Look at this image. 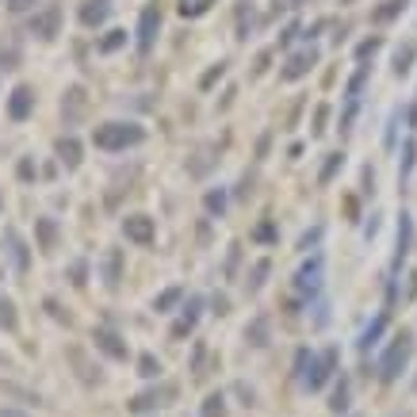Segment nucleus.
Instances as JSON below:
<instances>
[{
    "label": "nucleus",
    "instance_id": "nucleus-1",
    "mask_svg": "<svg viewBox=\"0 0 417 417\" xmlns=\"http://www.w3.org/2000/svg\"><path fill=\"white\" fill-rule=\"evenodd\" d=\"M142 142H146V127H142V122L111 119V122H100V127L92 130V146H96V150H108V153L130 150V146H142Z\"/></svg>",
    "mask_w": 417,
    "mask_h": 417
},
{
    "label": "nucleus",
    "instance_id": "nucleus-2",
    "mask_svg": "<svg viewBox=\"0 0 417 417\" xmlns=\"http://www.w3.org/2000/svg\"><path fill=\"white\" fill-rule=\"evenodd\" d=\"M410 356H414V333L410 330H398L395 337L387 341V348H383V356H379V383H398L402 379V372L410 367Z\"/></svg>",
    "mask_w": 417,
    "mask_h": 417
},
{
    "label": "nucleus",
    "instance_id": "nucleus-3",
    "mask_svg": "<svg viewBox=\"0 0 417 417\" xmlns=\"http://www.w3.org/2000/svg\"><path fill=\"white\" fill-rule=\"evenodd\" d=\"M322 283H325V257L322 253H314L310 260H302L299 272H295V295L314 302L318 295H322Z\"/></svg>",
    "mask_w": 417,
    "mask_h": 417
},
{
    "label": "nucleus",
    "instance_id": "nucleus-4",
    "mask_svg": "<svg viewBox=\"0 0 417 417\" xmlns=\"http://www.w3.org/2000/svg\"><path fill=\"white\" fill-rule=\"evenodd\" d=\"M367 77H372V65L360 62L356 73L348 77V85H345V111H341V130H353V122H356V115H360V104H364Z\"/></svg>",
    "mask_w": 417,
    "mask_h": 417
},
{
    "label": "nucleus",
    "instance_id": "nucleus-5",
    "mask_svg": "<svg viewBox=\"0 0 417 417\" xmlns=\"http://www.w3.org/2000/svg\"><path fill=\"white\" fill-rule=\"evenodd\" d=\"M414 215H398V230H395V257H390V276H387V283H398V276H402V264L410 260V253H414Z\"/></svg>",
    "mask_w": 417,
    "mask_h": 417
},
{
    "label": "nucleus",
    "instance_id": "nucleus-6",
    "mask_svg": "<svg viewBox=\"0 0 417 417\" xmlns=\"http://www.w3.org/2000/svg\"><path fill=\"white\" fill-rule=\"evenodd\" d=\"M337 360H341V353L337 348H325V353H314V364H310V372H306V379H302V390H322L325 383L337 375Z\"/></svg>",
    "mask_w": 417,
    "mask_h": 417
},
{
    "label": "nucleus",
    "instance_id": "nucleus-7",
    "mask_svg": "<svg viewBox=\"0 0 417 417\" xmlns=\"http://www.w3.org/2000/svg\"><path fill=\"white\" fill-rule=\"evenodd\" d=\"M318 62H322L318 46H302V50L288 54V62H283V69H280V80H283V85H295V80L310 77V69H314Z\"/></svg>",
    "mask_w": 417,
    "mask_h": 417
},
{
    "label": "nucleus",
    "instance_id": "nucleus-8",
    "mask_svg": "<svg viewBox=\"0 0 417 417\" xmlns=\"http://www.w3.org/2000/svg\"><path fill=\"white\" fill-rule=\"evenodd\" d=\"M173 398H176V387H173V383H165V387H150V390H138V395H134V398H130V402H127V410L142 417V414H153V410H161V406H169V402H173Z\"/></svg>",
    "mask_w": 417,
    "mask_h": 417
},
{
    "label": "nucleus",
    "instance_id": "nucleus-9",
    "mask_svg": "<svg viewBox=\"0 0 417 417\" xmlns=\"http://www.w3.org/2000/svg\"><path fill=\"white\" fill-rule=\"evenodd\" d=\"M157 31H161V8H157V0H153V4H146L142 15H138V50H142V54L153 50Z\"/></svg>",
    "mask_w": 417,
    "mask_h": 417
},
{
    "label": "nucleus",
    "instance_id": "nucleus-10",
    "mask_svg": "<svg viewBox=\"0 0 417 417\" xmlns=\"http://www.w3.org/2000/svg\"><path fill=\"white\" fill-rule=\"evenodd\" d=\"M387 325H390V310H379V314H375L372 322H367L364 330H360V337H356V353H360V356H372V348L383 341Z\"/></svg>",
    "mask_w": 417,
    "mask_h": 417
},
{
    "label": "nucleus",
    "instance_id": "nucleus-11",
    "mask_svg": "<svg viewBox=\"0 0 417 417\" xmlns=\"http://www.w3.org/2000/svg\"><path fill=\"white\" fill-rule=\"evenodd\" d=\"M92 341H96V348H100L104 356H111V360H127L130 356V348H127V341L119 337L111 325H96L92 330Z\"/></svg>",
    "mask_w": 417,
    "mask_h": 417
},
{
    "label": "nucleus",
    "instance_id": "nucleus-12",
    "mask_svg": "<svg viewBox=\"0 0 417 417\" xmlns=\"http://www.w3.org/2000/svg\"><path fill=\"white\" fill-rule=\"evenodd\" d=\"M122 234H127V241L134 245H153V218L150 215H127L122 218Z\"/></svg>",
    "mask_w": 417,
    "mask_h": 417
},
{
    "label": "nucleus",
    "instance_id": "nucleus-13",
    "mask_svg": "<svg viewBox=\"0 0 417 417\" xmlns=\"http://www.w3.org/2000/svg\"><path fill=\"white\" fill-rule=\"evenodd\" d=\"M31 111H35V92H31V85H15L12 96H8V119L23 122Z\"/></svg>",
    "mask_w": 417,
    "mask_h": 417
},
{
    "label": "nucleus",
    "instance_id": "nucleus-14",
    "mask_svg": "<svg viewBox=\"0 0 417 417\" xmlns=\"http://www.w3.org/2000/svg\"><path fill=\"white\" fill-rule=\"evenodd\" d=\"M58 23H62V8L58 4H46L43 12L31 20V35H38L43 43H50V38L58 35Z\"/></svg>",
    "mask_w": 417,
    "mask_h": 417
},
{
    "label": "nucleus",
    "instance_id": "nucleus-15",
    "mask_svg": "<svg viewBox=\"0 0 417 417\" xmlns=\"http://www.w3.org/2000/svg\"><path fill=\"white\" fill-rule=\"evenodd\" d=\"M4 245H8V257H12L15 272H27V268H31V253H27V241H23V234L15 230V226H8V230H4Z\"/></svg>",
    "mask_w": 417,
    "mask_h": 417
},
{
    "label": "nucleus",
    "instance_id": "nucleus-16",
    "mask_svg": "<svg viewBox=\"0 0 417 417\" xmlns=\"http://www.w3.org/2000/svg\"><path fill=\"white\" fill-rule=\"evenodd\" d=\"M199 310H203V299L199 295H192L184 302V314H180V322L173 325V337L180 341V337H188V333L195 330V322H199Z\"/></svg>",
    "mask_w": 417,
    "mask_h": 417
},
{
    "label": "nucleus",
    "instance_id": "nucleus-17",
    "mask_svg": "<svg viewBox=\"0 0 417 417\" xmlns=\"http://www.w3.org/2000/svg\"><path fill=\"white\" fill-rule=\"evenodd\" d=\"M111 15V0H85L80 4V23L85 27H100V23H108Z\"/></svg>",
    "mask_w": 417,
    "mask_h": 417
},
{
    "label": "nucleus",
    "instance_id": "nucleus-18",
    "mask_svg": "<svg viewBox=\"0 0 417 417\" xmlns=\"http://www.w3.org/2000/svg\"><path fill=\"white\" fill-rule=\"evenodd\" d=\"M348 406H353V383H348V375H341V379L333 383L330 410H333V414H348Z\"/></svg>",
    "mask_w": 417,
    "mask_h": 417
},
{
    "label": "nucleus",
    "instance_id": "nucleus-19",
    "mask_svg": "<svg viewBox=\"0 0 417 417\" xmlns=\"http://www.w3.org/2000/svg\"><path fill=\"white\" fill-rule=\"evenodd\" d=\"M406 4H410V0H383L379 8H372V23H379V27L383 23H395L398 15L406 12Z\"/></svg>",
    "mask_w": 417,
    "mask_h": 417
},
{
    "label": "nucleus",
    "instance_id": "nucleus-20",
    "mask_svg": "<svg viewBox=\"0 0 417 417\" xmlns=\"http://www.w3.org/2000/svg\"><path fill=\"white\" fill-rule=\"evenodd\" d=\"M58 161L65 169H77L80 165V142L73 134H65V138H58Z\"/></svg>",
    "mask_w": 417,
    "mask_h": 417
},
{
    "label": "nucleus",
    "instance_id": "nucleus-21",
    "mask_svg": "<svg viewBox=\"0 0 417 417\" xmlns=\"http://www.w3.org/2000/svg\"><path fill=\"white\" fill-rule=\"evenodd\" d=\"M417 165V138H406L402 142V161H398V184H406Z\"/></svg>",
    "mask_w": 417,
    "mask_h": 417
},
{
    "label": "nucleus",
    "instance_id": "nucleus-22",
    "mask_svg": "<svg viewBox=\"0 0 417 417\" xmlns=\"http://www.w3.org/2000/svg\"><path fill=\"white\" fill-rule=\"evenodd\" d=\"M245 341H249L253 348H264V345H268V318H264V314L253 318V322L245 325Z\"/></svg>",
    "mask_w": 417,
    "mask_h": 417
},
{
    "label": "nucleus",
    "instance_id": "nucleus-23",
    "mask_svg": "<svg viewBox=\"0 0 417 417\" xmlns=\"http://www.w3.org/2000/svg\"><path fill=\"white\" fill-rule=\"evenodd\" d=\"M341 169H345V150H333V153H325V165H322V173H318V184H330L333 176L341 173Z\"/></svg>",
    "mask_w": 417,
    "mask_h": 417
},
{
    "label": "nucleus",
    "instance_id": "nucleus-24",
    "mask_svg": "<svg viewBox=\"0 0 417 417\" xmlns=\"http://www.w3.org/2000/svg\"><path fill=\"white\" fill-rule=\"evenodd\" d=\"M414 58H417V43H402L395 50V77H406L414 69Z\"/></svg>",
    "mask_w": 417,
    "mask_h": 417
},
{
    "label": "nucleus",
    "instance_id": "nucleus-25",
    "mask_svg": "<svg viewBox=\"0 0 417 417\" xmlns=\"http://www.w3.org/2000/svg\"><path fill=\"white\" fill-rule=\"evenodd\" d=\"M104 276H108V288H119V280H122V253L119 249H111L104 257Z\"/></svg>",
    "mask_w": 417,
    "mask_h": 417
},
{
    "label": "nucleus",
    "instance_id": "nucleus-26",
    "mask_svg": "<svg viewBox=\"0 0 417 417\" xmlns=\"http://www.w3.org/2000/svg\"><path fill=\"white\" fill-rule=\"evenodd\" d=\"M199 417H226V395L222 390H211L199 406Z\"/></svg>",
    "mask_w": 417,
    "mask_h": 417
},
{
    "label": "nucleus",
    "instance_id": "nucleus-27",
    "mask_svg": "<svg viewBox=\"0 0 417 417\" xmlns=\"http://www.w3.org/2000/svg\"><path fill=\"white\" fill-rule=\"evenodd\" d=\"M0 330H8V333L20 330V314H15V302H12V299H4V295H0Z\"/></svg>",
    "mask_w": 417,
    "mask_h": 417
},
{
    "label": "nucleus",
    "instance_id": "nucleus-28",
    "mask_svg": "<svg viewBox=\"0 0 417 417\" xmlns=\"http://www.w3.org/2000/svg\"><path fill=\"white\" fill-rule=\"evenodd\" d=\"M180 299H184V288H165L157 299H153V310H157V314H169Z\"/></svg>",
    "mask_w": 417,
    "mask_h": 417
},
{
    "label": "nucleus",
    "instance_id": "nucleus-29",
    "mask_svg": "<svg viewBox=\"0 0 417 417\" xmlns=\"http://www.w3.org/2000/svg\"><path fill=\"white\" fill-rule=\"evenodd\" d=\"M203 207H207V215L222 218L226 215V188H211L207 199H203Z\"/></svg>",
    "mask_w": 417,
    "mask_h": 417
},
{
    "label": "nucleus",
    "instance_id": "nucleus-30",
    "mask_svg": "<svg viewBox=\"0 0 417 417\" xmlns=\"http://www.w3.org/2000/svg\"><path fill=\"white\" fill-rule=\"evenodd\" d=\"M211 4H215V0H180V15H188V20H199V15L211 12Z\"/></svg>",
    "mask_w": 417,
    "mask_h": 417
},
{
    "label": "nucleus",
    "instance_id": "nucleus-31",
    "mask_svg": "<svg viewBox=\"0 0 417 417\" xmlns=\"http://www.w3.org/2000/svg\"><path fill=\"white\" fill-rule=\"evenodd\" d=\"M38 241H43L46 253L54 249V241H58V226H54V218H38Z\"/></svg>",
    "mask_w": 417,
    "mask_h": 417
},
{
    "label": "nucleus",
    "instance_id": "nucleus-32",
    "mask_svg": "<svg viewBox=\"0 0 417 417\" xmlns=\"http://www.w3.org/2000/svg\"><path fill=\"white\" fill-rule=\"evenodd\" d=\"M138 375H142V379H157V375H161V360L153 353L138 356Z\"/></svg>",
    "mask_w": 417,
    "mask_h": 417
},
{
    "label": "nucleus",
    "instance_id": "nucleus-33",
    "mask_svg": "<svg viewBox=\"0 0 417 417\" xmlns=\"http://www.w3.org/2000/svg\"><path fill=\"white\" fill-rule=\"evenodd\" d=\"M249 31H253V4L241 0L238 4V38H249Z\"/></svg>",
    "mask_w": 417,
    "mask_h": 417
},
{
    "label": "nucleus",
    "instance_id": "nucleus-34",
    "mask_svg": "<svg viewBox=\"0 0 417 417\" xmlns=\"http://www.w3.org/2000/svg\"><path fill=\"white\" fill-rule=\"evenodd\" d=\"M268 268H272L268 260H257V264H253V272H249V280H245V288H249V291H260V288H264Z\"/></svg>",
    "mask_w": 417,
    "mask_h": 417
},
{
    "label": "nucleus",
    "instance_id": "nucleus-35",
    "mask_svg": "<svg viewBox=\"0 0 417 417\" xmlns=\"http://www.w3.org/2000/svg\"><path fill=\"white\" fill-rule=\"evenodd\" d=\"M322 238H325V226H310V230L299 238V249H302V253L318 249V245H322Z\"/></svg>",
    "mask_w": 417,
    "mask_h": 417
},
{
    "label": "nucleus",
    "instance_id": "nucleus-36",
    "mask_svg": "<svg viewBox=\"0 0 417 417\" xmlns=\"http://www.w3.org/2000/svg\"><path fill=\"white\" fill-rule=\"evenodd\" d=\"M122 43H127V31H108V35L100 38V54H111V50H119Z\"/></svg>",
    "mask_w": 417,
    "mask_h": 417
},
{
    "label": "nucleus",
    "instance_id": "nucleus-37",
    "mask_svg": "<svg viewBox=\"0 0 417 417\" xmlns=\"http://www.w3.org/2000/svg\"><path fill=\"white\" fill-rule=\"evenodd\" d=\"M383 46V38L379 35H372V38H364V43L356 46V62H367V58H375V50Z\"/></svg>",
    "mask_w": 417,
    "mask_h": 417
},
{
    "label": "nucleus",
    "instance_id": "nucleus-38",
    "mask_svg": "<svg viewBox=\"0 0 417 417\" xmlns=\"http://www.w3.org/2000/svg\"><path fill=\"white\" fill-rule=\"evenodd\" d=\"M85 111V92L80 88H69V119H77Z\"/></svg>",
    "mask_w": 417,
    "mask_h": 417
},
{
    "label": "nucleus",
    "instance_id": "nucleus-39",
    "mask_svg": "<svg viewBox=\"0 0 417 417\" xmlns=\"http://www.w3.org/2000/svg\"><path fill=\"white\" fill-rule=\"evenodd\" d=\"M253 238H257V241H264V245H268V241H276V230H272V222H260L257 230H253Z\"/></svg>",
    "mask_w": 417,
    "mask_h": 417
},
{
    "label": "nucleus",
    "instance_id": "nucleus-40",
    "mask_svg": "<svg viewBox=\"0 0 417 417\" xmlns=\"http://www.w3.org/2000/svg\"><path fill=\"white\" fill-rule=\"evenodd\" d=\"M222 73H226V62H218V65H215V69H211V73H207V77H203V88H211V85H215V80H218V77H222Z\"/></svg>",
    "mask_w": 417,
    "mask_h": 417
},
{
    "label": "nucleus",
    "instance_id": "nucleus-41",
    "mask_svg": "<svg viewBox=\"0 0 417 417\" xmlns=\"http://www.w3.org/2000/svg\"><path fill=\"white\" fill-rule=\"evenodd\" d=\"M4 4H8V12H27L35 0H4Z\"/></svg>",
    "mask_w": 417,
    "mask_h": 417
},
{
    "label": "nucleus",
    "instance_id": "nucleus-42",
    "mask_svg": "<svg viewBox=\"0 0 417 417\" xmlns=\"http://www.w3.org/2000/svg\"><path fill=\"white\" fill-rule=\"evenodd\" d=\"M325 130V108H318V115H314V134H322Z\"/></svg>",
    "mask_w": 417,
    "mask_h": 417
},
{
    "label": "nucleus",
    "instance_id": "nucleus-43",
    "mask_svg": "<svg viewBox=\"0 0 417 417\" xmlns=\"http://www.w3.org/2000/svg\"><path fill=\"white\" fill-rule=\"evenodd\" d=\"M417 295V272L410 276V283H406V291H402V299H414Z\"/></svg>",
    "mask_w": 417,
    "mask_h": 417
},
{
    "label": "nucleus",
    "instance_id": "nucleus-44",
    "mask_svg": "<svg viewBox=\"0 0 417 417\" xmlns=\"http://www.w3.org/2000/svg\"><path fill=\"white\" fill-rule=\"evenodd\" d=\"M20 176L31 180V176H35V165H31V161H20Z\"/></svg>",
    "mask_w": 417,
    "mask_h": 417
},
{
    "label": "nucleus",
    "instance_id": "nucleus-45",
    "mask_svg": "<svg viewBox=\"0 0 417 417\" xmlns=\"http://www.w3.org/2000/svg\"><path fill=\"white\" fill-rule=\"evenodd\" d=\"M364 234H367V238H375V234H379V215H372V222H367Z\"/></svg>",
    "mask_w": 417,
    "mask_h": 417
},
{
    "label": "nucleus",
    "instance_id": "nucleus-46",
    "mask_svg": "<svg viewBox=\"0 0 417 417\" xmlns=\"http://www.w3.org/2000/svg\"><path fill=\"white\" fill-rule=\"evenodd\" d=\"M0 417H31V414H23V410H15V406H4V410H0Z\"/></svg>",
    "mask_w": 417,
    "mask_h": 417
}]
</instances>
